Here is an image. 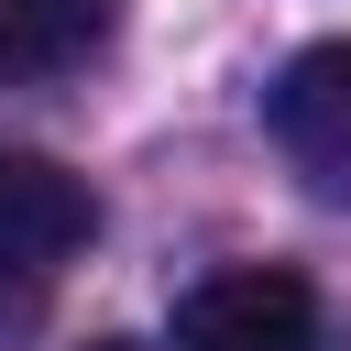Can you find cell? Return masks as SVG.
Returning a JSON list of instances; mask_svg holds the SVG:
<instances>
[{
	"instance_id": "6da1fadb",
	"label": "cell",
	"mask_w": 351,
	"mask_h": 351,
	"mask_svg": "<svg viewBox=\"0 0 351 351\" xmlns=\"http://www.w3.org/2000/svg\"><path fill=\"white\" fill-rule=\"evenodd\" d=\"M165 351H318V296L296 263H219L176 296Z\"/></svg>"
},
{
	"instance_id": "3957f363",
	"label": "cell",
	"mask_w": 351,
	"mask_h": 351,
	"mask_svg": "<svg viewBox=\"0 0 351 351\" xmlns=\"http://www.w3.org/2000/svg\"><path fill=\"white\" fill-rule=\"evenodd\" d=\"M263 132H274V154H285L329 208H351V33H329V44H307V55L274 66Z\"/></svg>"
},
{
	"instance_id": "7a4b0ae2",
	"label": "cell",
	"mask_w": 351,
	"mask_h": 351,
	"mask_svg": "<svg viewBox=\"0 0 351 351\" xmlns=\"http://www.w3.org/2000/svg\"><path fill=\"white\" fill-rule=\"evenodd\" d=\"M99 230L88 176H66L33 143H0V296H33L44 274H66Z\"/></svg>"
},
{
	"instance_id": "277c9868",
	"label": "cell",
	"mask_w": 351,
	"mask_h": 351,
	"mask_svg": "<svg viewBox=\"0 0 351 351\" xmlns=\"http://www.w3.org/2000/svg\"><path fill=\"white\" fill-rule=\"evenodd\" d=\"M110 33V0H0V88L88 66Z\"/></svg>"
}]
</instances>
